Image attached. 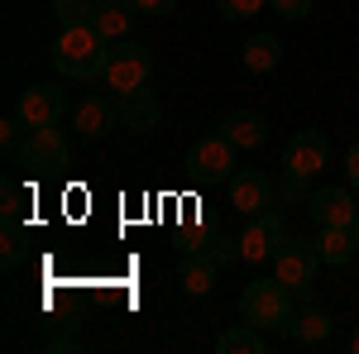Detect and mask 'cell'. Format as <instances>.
Wrapping results in <instances>:
<instances>
[{"instance_id": "cell-7", "label": "cell", "mask_w": 359, "mask_h": 354, "mask_svg": "<svg viewBox=\"0 0 359 354\" xmlns=\"http://www.w3.org/2000/svg\"><path fill=\"white\" fill-rule=\"evenodd\" d=\"M287 240V230H283V216L278 211H254L245 225V235H240V259L245 264H264V259H273V249Z\"/></svg>"}, {"instance_id": "cell-23", "label": "cell", "mask_w": 359, "mask_h": 354, "mask_svg": "<svg viewBox=\"0 0 359 354\" xmlns=\"http://www.w3.org/2000/svg\"><path fill=\"white\" fill-rule=\"evenodd\" d=\"M201 254H206V259H211L216 268H230V264L240 259V240H230V235H211Z\"/></svg>"}, {"instance_id": "cell-20", "label": "cell", "mask_w": 359, "mask_h": 354, "mask_svg": "<svg viewBox=\"0 0 359 354\" xmlns=\"http://www.w3.org/2000/svg\"><path fill=\"white\" fill-rule=\"evenodd\" d=\"M216 350H221V354H264V330L249 326V321H240V326L221 330Z\"/></svg>"}, {"instance_id": "cell-17", "label": "cell", "mask_w": 359, "mask_h": 354, "mask_svg": "<svg viewBox=\"0 0 359 354\" xmlns=\"http://www.w3.org/2000/svg\"><path fill=\"white\" fill-rule=\"evenodd\" d=\"M135 0H101V5H96V20H91V25L101 29V34H106V39H111V43H120V39H130V29H135Z\"/></svg>"}, {"instance_id": "cell-2", "label": "cell", "mask_w": 359, "mask_h": 354, "mask_svg": "<svg viewBox=\"0 0 359 354\" xmlns=\"http://www.w3.org/2000/svg\"><path fill=\"white\" fill-rule=\"evenodd\" d=\"M292 287L283 282V278H259V282H249L245 292H240V321L259 330H283L287 326V316H292Z\"/></svg>"}, {"instance_id": "cell-14", "label": "cell", "mask_w": 359, "mask_h": 354, "mask_svg": "<svg viewBox=\"0 0 359 354\" xmlns=\"http://www.w3.org/2000/svg\"><path fill=\"white\" fill-rule=\"evenodd\" d=\"M120 125H125V130H135V135L154 130V125H158V96H154L149 86L125 91V96H120Z\"/></svg>"}, {"instance_id": "cell-5", "label": "cell", "mask_w": 359, "mask_h": 354, "mask_svg": "<svg viewBox=\"0 0 359 354\" xmlns=\"http://www.w3.org/2000/svg\"><path fill=\"white\" fill-rule=\"evenodd\" d=\"M15 158L25 168H34V172H62V168L72 163V149H67V135L57 125H43V130H29L25 135Z\"/></svg>"}, {"instance_id": "cell-6", "label": "cell", "mask_w": 359, "mask_h": 354, "mask_svg": "<svg viewBox=\"0 0 359 354\" xmlns=\"http://www.w3.org/2000/svg\"><path fill=\"white\" fill-rule=\"evenodd\" d=\"M273 278H283L292 292L297 287H311V278H316V268H321V254H316V240H283V245L273 249Z\"/></svg>"}, {"instance_id": "cell-28", "label": "cell", "mask_w": 359, "mask_h": 354, "mask_svg": "<svg viewBox=\"0 0 359 354\" xmlns=\"http://www.w3.org/2000/svg\"><path fill=\"white\" fill-rule=\"evenodd\" d=\"M345 177H350V187L359 191V144H350V154H345Z\"/></svg>"}, {"instance_id": "cell-10", "label": "cell", "mask_w": 359, "mask_h": 354, "mask_svg": "<svg viewBox=\"0 0 359 354\" xmlns=\"http://www.w3.org/2000/svg\"><path fill=\"white\" fill-rule=\"evenodd\" d=\"M15 115L25 120L29 130H43V125H57L62 120V91L53 82H39L20 91V101H15Z\"/></svg>"}, {"instance_id": "cell-15", "label": "cell", "mask_w": 359, "mask_h": 354, "mask_svg": "<svg viewBox=\"0 0 359 354\" xmlns=\"http://www.w3.org/2000/svg\"><path fill=\"white\" fill-rule=\"evenodd\" d=\"M316 254H321V264L345 268V264L359 254L355 230H350V225H321V235H316Z\"/></svg>"}, {"instance_id": "cell-4", "label": "cell", "mask_w": 359, "mask_h": 354, "mask_svg": "<svg viewBox=\"0 0 359 354\" xmlns=\"http://www.w3.org/2000/svg\"><path fill=\"white\" fill-rule=\"evenodd\" d=\"M187 172H192L201 187H216V182H230L235 172V144L225 135H206L187 149Z\"/></svg>"}, {"instance_id": "cell-13", "label": "cell", "mask_w": 359, "mask_h": 354, "mask_svg": "<svg viewBox=\"0 0 359 354\" xmlns=\"http://www.w3.org/2000/svg\"><path fill=\"white\" fill-rule=\"evenodd\" d=\"M306 211H311V220H316V225H355L359 201L345 187H321V191H311Z\"/></svg>"}, {"instance_id": "cell-12", "label": "cell", "mask_w": 359, "mask_h": 354, "mask_svg": "<svg viewBox=\"0 0 359 354\" xmlns=\"http://www.w3.org/2000/svg\"><path fill=\"white\" fill-rule=\"evenodd\" d=\"M77 135L82 139H106L120 125V101H106V96H82L77 101V115H72Z\"/></svg>"}, {"instance_id": "cell-30", "label": "cell", "mask_w": 359, "mask_h": 354, "mask_svg": "<svg viewBox=\"0 0 359 354\" xmlns=\"http://www.w3.org/2000/svg\"><path fill=\"white\" fill-rule=\"evenodd\" d=\"M350 350H355V354H359V330H355V335H350Z\"/></svg>"}, {"instance_id": "cell-25", "label": "cell", "mask_w": 359, "mask_h": 354, "mask_svg": "<svg viewBox=\"0 0 359 354\" xmlns=\"http://www.w3.org/2000/svg\"><path fill=\"white\" fill-rule=\"evenodd\" d=\"M25 120H20V115H10V120H5V125H0V144H5V154H20V144H25Z\"/></svg>"}, {"instance_id": "cell-31", "label": "cell", "mask_w": 359, "mask_h": 354, "mask_svg": "<svg viewBox=\"0 0 359 354\" xmlns=\"http://www.w3.org/2000/svg\"><path fill=\"white\" fill-rule=\"evenodd\" d=\"M350 230H355V240H359V216H355V225H350Z\"/></svg>"}, {"instance_id": "cell-27", "label": "cell", "mask_w": 359, "mask_h": 354, "mask_svg": "<svg viewBox=\"0 0 359 354\" xmlns=\"http://www.w3.org/2000/svg\"><path fill=\"white\" fill-rule=\"evenodd\" d=\"M172 5H177V0H135L139 15H154V20H158V15H172Z\"/></svg>"}, {"instance_id": "cell-18", "label": "cell", "mask_w": 359, "mask_h": 354, "mask_svg": "<svg viewBox=\"0 0 359 354\" xmlns=\"http://www.w3.org/2000/svg\"><path fill=\"white\" fill-rule=\"evenodd\" d=\"M216 264L206 259V254H182V264H177V282H182V292L187 297H206L211 287H216Z\"/></svg>"}, {"instance_id": "cell-16", "label": "cell", "mask_w": 359, "mask_h": 354, "mask_svg": "<svg viewBox=\"0 0 359 354\" xmlns=\"http://www.w3.org/2000/svg\"><path fill=\"white\" fill-rule=\"evenodd\" d=\"M221 135L235 144V149H259L264 139H269V125H264V115L259 110H230L221 125Z\"/></svg>"}, {"instance_id": "cell-9", "label": "cell", "mask_w": 359, "mask_h": 354, "mask_svg": "<svg viewBox=\"0 0 359 354\" xmlns=\"http://www.w3.org/2000/svg\"><path fill=\"white\" fill-rule=\"evenodd\" d=\"M283 330H287V340H292V345H302V350H316V345H326V340H331L335 316H331V311H321L316 301H297Z\"/></svg>"}, {"instance_id": "cell-26", "label": "cell", "mask_w": 359, "mask_h": 354, "mask_svg": "<svg viewBox=\"0 0 359 354\" xmlns=\"http://www.w3.org/2000/svg\"><path fill=\"white\" fill-rule=\"evenodd\" d=\"M269 5H273L283 20H306L311 15V0H269Z\"/></svg>"}, {"instance_id": "cell-11", "label": "cell", "mask_w": 359, "mask_h": 354, "mask_svg": "<svg viewBox=\"0 0 359 354\" xmlns=\"http://www.w3.org/2000/svg\"><path fill=\"white\" fill-rule=\"evenodd\" d=\"M326 154H331V144H326L321 130H297V135L287 139V149H283V168L311 177V172H321V168H326Z\"/></svg>"}, {"instance_id": "cell-3", "label": "cell", "mask_w": 359, "mask_h": 354, "mask_svg": "<svg viewBox=\"0 0 359 354\" xmlns=\"http://www.w3.org/2000/svg\"><path fill=\"white\" fill-rule=\"evenodd\" d=\"M149 72H154V53L144 48V43H130V39H120L111 43V57H106V86H111L115 96H125V91H135V86H149Z\"/></svg>"}, {"instance_id": "cell-1", "label": "cell", "mask_w": 359, "mask_h": 354, "mask_svg": "<svg viewBox=\"0 0 359 354\" xmlns=\"http://www.w3.org/2000/svg\"><path fill=\"white\" fill-rule=\"evenodd\" d=\"M106 57H111V39L96 25H72L57 34L53 43V67L72 82H91L106 72Z\"/></svg>"}, {"instance_id": "cell-21", "label": "cell", "mask_w": 359, "mask_h": 354, "mask_svg": "<svg viewBox=\"0 0 359 354\" xmlns=\"http://www.w3.org/2000/svg\"><path fill=\"white\" fill-rule=\"evenodd\" d=\"M96 5H101V0H53V20L62 29L91 25V20H96Z\"/></svg>"}, {"instance_id": "cell-8", "label": "cell", "mask_w": 359, "mask_h": 354, "mask_svg": "<svg viewBox=\"0 0 359 354\" xmlns=\"http://www.w3.org/2000/svg\"><path fill=\"white\" fill-rule=\"evenodd\" d=\"M273 196H278V182L269 172H259V168H235V172H230V206H235V211L254 216V211H264Z\"/></svg>"}, {"instance_id": "cell-19", "label": "cell", "mask_w": 359, "mask_h": 354, "mask_svg": "<svg viewBox=\"0 0 359 354\" xmlns=\"http://www.w3.org/2000/svg\"><path fill=\"white\" fill-rule=\"evenodd\" d=\"M278 62H283V43H278L273 34H254L245 43V67L249 72H273Z\"/></svg>"}, {"instance_id": "cell-29", "label": "cell", "mask_w": 359, "mask_h": 354, "mask_svg": "<svg viewBox=\"0 0 359 354\" xmlns=\"http://www.w3.org/2000/svg\"><path fill=\"white\" fill-rule=\"evenodd\" d=\"M15 264H20V245H15V240H5V268H15Z\"/></svg>"}, {"instance_id": "cell-22", "label": "cell", "mask_w": 359, "mask_h": 354, "mask_svg": "<svg viewBox=\"0 0 359 354\" xmlns=\"http://www.w3.org/2000/svg\"><path fill=\"white\" fill-rule=\"evenodd\" d=\"M278 201H283V206H306V201H311V187H306L302 172H283V182H278Z\"/></svg>"}, {"instance_id": "cell-24", "label": "cell", "mask_w": 359, "mask_h": 354, "mask_svg": "<svg viewBox=\"0 0 359 354\" xmlns=\"http://www.w3.org/2000/svg\"><path fill=\"white\" fill-rule=\"evenodd\" d=\"M269 0H216V10H221L225 20H249V15H259Z\"/></svg>"}]
</instances>
